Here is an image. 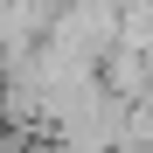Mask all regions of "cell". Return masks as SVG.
Masks as SVG:
<instances>
[{
  "label": "cell",
  "mask_w": 153,
  "mask_h": 153,
  "mask_svg": "<svg viewBox=\"0 0 153 153\" xmlns=\"http://www.w3.org/2000/svg\"><path fill=\"white\" fill-rule=\"evenodd\" d=\"M42 42L56 49V56H70V63L105 70V56L118 49V0H56Z\"/></svg>",
  "instance_id": "cell-1"
}]
</instances>
